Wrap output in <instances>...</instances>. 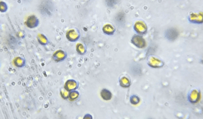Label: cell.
Returning <instances> with one entry per match:
<instances>
[{
	"label": "cell",
	"mask_w": 203,
	"mask_h": 119,
	"mask_svg": "<svg viewBox=\"0 0 203 119\" xmlns=\"http://www.w3.org/2000/svg\"><path fill=\"white\" fill-rule=\"evenodd\" d=\"M66 37L69 41L75 42L80 38V33L77 29H69L66 33Z\"/></svg>",
	"instance_id": "1"
},
{
	"label": "cell",
	"mask_w": 203,
	"mask_h": 119,
	"mask_svg": "<svg viewBox=\"0 0 203 119\" xmlns=\"http://www.w3.org/2000/svg\"><path fill=\"white\" fill-rule=\"evenodd\" d=\"M39 24V19L35 15H30L27 18L26 25L30 28H35Z\"/></svg>",
	"instance_id": "2"
},
{
	"label": "cell",
	"mask_w": 203,
	"mask_h": 119,
	"mask_svg": "<svg viewBox=\"0 0 203 119\" xmlns=\"http://www.w3.org/2000/svg\"><path fill=\"white\" fill-rule=\"evenodd\" d=\"M67 57V53L62 50L56 51L53 55V58L56 62L64 61Z\"/></svg>",
	"instance_id": "3"
},
{
	"label": "cell",
	"mask_w": 203,
	"mask_h": 119,
	"mask_svg": "<svg viewBox=\"0 0 203 119\" xmlns=\"http://www.w3.org/2000/svg\"><path fill=\"white\" fill-rule=\"evenodd\" d=\"M79 83L74 79H69L66 81L64 88L68 92L75 90L78 88Z\"/></svg>",
	"instance_id": "4"
},
{
	"label": "cell",
	"mask_w": 203,
	"mask_h": 119,
	"mask_svg": "<svg viewBox=\"0 0 203 119\" xmlns=\"http://www.w3.org/2000/svg\"><path fill=\"white\" fill-rule=\"evenodd\" d=\"M132 43L139 48H144L146 46V42L144 38L139 35H135L132 39Z\"/></svg>",
	"instance_id": "5"
},
{
	"label": "cell",
	"mask_w": 203,
	"mask_h": 119,
	"mask_svg": "<svg viewBox=\"0 0 203 119\" xmlns=\"http://www.w3.org/2000/svg\"><path fill=\"white\" fill-rule=\"evenodd\" d=\"M148 63L152 68H160L164 65V63L161 60L152 56H149L148 59Z\"/></svg>",
	"instance_id": "6"
},
{
	"label": "cell",
	"mask_w": 203,
	"mask_h": 119,
	"mask_svg": "<svg viewBox=\"0 0 203 119\" xmlns=\"http://www.w3.org/2000/svg\"><path fill=\"white\" fill-rule=\"evenodd\" d=\"M201 99V93L198 90L193 89L190 93L188 95V100L190 102L196 103L199 101Z\"/></svg>",
	"instance_id": "7"
},
{
	"label": "cell",
	"mask_w": 203,
	"mask_h": 119,
	"mask_svg": "<svg viewBox=\"0 0 203 119\" xmlns=\"http://www.w3.org/2000/svg\"><path fill=\"white\" fill-rule=\"evenodd\" d=\"M135 29L138 33L144 34L147 32V28L146 24L142 21H138L135 23Z\"/></svg>",
	"instance_id": "8"
},
{
	"label": "cell",
	"mask_w": 203,
	"mask_h": 119,
	"mask_svg": "<svg viewBox=\"0 0 203 119\" xmlns=\"http://www.w3.org/2000/svg\"><path fill=\"white\" fill-rule=\"evenodd\" d=\"M167 39L170 41H174L177 38L178 36V32L177 30L174 28L169 29L166 32L165 34Z\"/></svg>",
	"instance_id": "9"
},
{
	"label": "cell",
	"mask_w": 203,
	"mask_h": 119,
	"mask_svg": "<svg viewBox=\"0 0 203 119\" xmlns=\"http://www.w3.org/2000/svg\"><path fill=\"white\" fill-rule=\"evenodd\" d=\"M190 20L193 23H201L203 22V13L200 12L199 14L193 13L190 16Z\"/></svg>",
	"instance_id": "10"
},
{
	"label": "cell",
	"mask_w": 203,
	"mask_h": 119,
	"mask_svg": "<svg viewBox=\"0 0 203 119\" xmlns=\"http://www.w3.org/2000/svg\"><path fill=\"white\" fill-rule=\"evenodd\" d=\"M103 31L105 34L108 35H113L115 32V28L111 24H105L103 28Z\"/></svg>",
	"instance_id": "11"
},
{
	"label": "cell",
	"mask_w": 203,
	"mask_h": 119,
	"mask_svg": "<svg viewBox=\"0 0 203 119\" xmlns=\"http://www.w3.org/2000/svg\"><path fill=\"white\" fill-rule=\"evenodd\" d=\"M13 62L14 65L17 68H22L25 66L26 60L25 58H22L21 57H16L14 58Z\"/></svg>",
	"instance_id": "12"
},
{
	"label": "cell",
	"mask_w": 203,
	"mask_h": 119,
	"mask_svg": "<svg viewBox=\"0 0 203 119\" xmlns=\"http://www.w3.org/2000/svg\"><path fill=\"white\" fill-rule=\"evenodd\" d=\"M100 95L103 99L106 101L110 100L112 97V93L106 89H103V90L101 91Z\"/></svg>",
	"instance_id": "13"
},
{
	"label": "cell",
	"mask_w": 203,
	"mask_h": 119,
	"mask_svg": "<svg viewBox=\"0 0 203 119\" xmlns=\"http://www.w3.org/2000/svg\"><path fill=\"white\" fill-rule=\"evenodd\" d=\"M37 41L42 46H46L48 44V40L44 35L42 34H39L37 36Z\"/></svg>",
	"instance_id": "14"
},
{
	"label": "cell",
	"mask_w": 203,
	"mask_h": 119,
	"mask_svg": "<svg viewBox=\"0 0 203 119\" xmlns=\"http://www.w3.org/2000/svg\"><path fill=\"white\" fill-rule=\"evenodd\" d=\"M76 51L77 53L81 55H83L86 53V48L83 44H78L76 45Z\"/></svg>",
	"instance_id": "15"
},
{
	"label": "cell",
	"mask_w": 203,
	"mask_h": 119,
	"mask_svg": "<svg viewBox=\"0 0 203 119\" xmlns=\"http://www.w3.org/2000/svg\"><path fill=\"white\" fill-rule=\"evenodd\" d=\"M120 85L124 88H127L130 87L131 85V82L129 79L126 77H122L119 80Z\"/></svg>",
	"instance_id": "16"
},
{
	"label": "cell",
	"mask_w": 203,
	"mask_h": 119,
	"mask_svg": "<svg viewBox=\"0 0 203 119\" xmlns=\"http://www.w3.org/2000/svg\"><path fill=\"white\" fill-rule=\"evenodd\" d=\"M79 93L78 92L77 90H73L69 92V99L71 101H74L78 98L79 96Z\"/></svg>",
	"instance_id": "17"
},
{
	"label": "cell",
	"mask_w": 203,
	"mask_h": 119,
	"mask_svg": "<svg viewBox=\"0 0 203 119\" xmlns=\"http://www.w3.org/2000/svg\"><path fill=\"white\" fill-rule=\"evenodd\" d=\"M60 94H61V97H62L65 100L68 99L69 92L66 90V89H65V88H61V90H60Z\"/></svg>",
	"instance_id": "18"
},
{
	"label": "cell",
	"mask_w": 203,
	"mask_h": 119,
	"mask_svg": "<svg viewBox=\"0 0 203 119\" xmlns=\"http://www.w3.org/2000/svg\"><path fill=\"white\" fill-rule=\"evenodd\" d=\"M140 98L136 95H132L130 98V101L133 105H137L139 103Z\"/></svg>",
	"instance_id": "19"
},
{
	"label": "cell",
	"mask_w": 203,
	"mask_h": 119,
	"mask_svg": "<svg viewBox=\"0 0 203 119\" xmlns=\"http://www.w3.org/2000/svg\"><path fill=\"white\" fill-rule=\"evenodd\" d=\"M8 6L7 4L4 2H1V12H5L7 10Z\"/></svg>",
	"instance_id": "20"
}]
</instances>
